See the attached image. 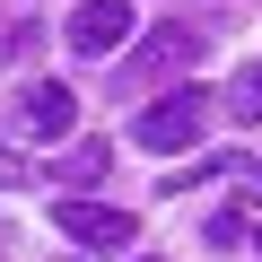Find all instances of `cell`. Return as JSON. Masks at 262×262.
I'll return each instance as SVG.
<instances>
[{
	"label": "cell",
	"mask_w": 262,
	"mask_h": 262,
	"mask_svg": "<svg viewBox=\"0 0 262 262\" xmlns=\"http://www.w3.org/2000/svg\"><path fill=\"white\" fill-rule=\"evenodd\" d=\"M210 114H219V96L192 79V88H166L140 122H131V140L140 149H158V158H175V149H201V131H210Z\"/></svg>",
	"instance_id": "obj_1"
},
{
	"label": "cell",
	"mask_w": 262,
	"mask_h": 262,
	"mask_svg": "<svg viewBox=\"0 0 262 262\" xmlns=\"http://www.w3.org/2000/svg\"><path fill=\"white\" fill-rule=\"evenodd\" d=\"M9 131H18V140H70V131H79V96L61 79H27L18 105H9Z\"/></svg>",
	"instance_id": "obj_2"
},
{
	"label": "cell",
	"mask_w": 262,
	"mask_h": 262,
	"mask_svg": "<svg viewBox=\"0 0 262 262\" xmlns=\"http://www.w3.org/2000/svg\"><path fill=\"white\" fill-rule=\"evenodd\" d=\"M192 61H201V35L192 27H149V44L114 70V88H158V79H184Z\"/></svg>",
	"instance_id": "obj_3"
},
{
	"label": "cell",
	"mask_w": 262,
	"mask_h": 262,
	"mask_svg": "<svg viewBox=\"0 0 262 262\" xmlns=\"http://www.w3.org/2000/svg\"><path fill=\"white\" fill-rule=\"evenodd\" d=\"M131 27H140V18H131V0H79L70 27H61V44H70V53H88V61H105Z\"/></svg>",
	"instance_id": "obj_4"
},
{
	"label": "cell",
	"mask_w": 262,
	"mask_h": 262,
	"mask_svg": "<svg viewBox=\"0 0 262 262\" xmlns=\"http://www.w3.org/2000/svg\"><path fill=\"white\" fill-rule=\"evenodd\" d=\"M53 227L70 236V245H140V219L131 210H105V201H53Z\"/></svg>",
	"instance_id": "obj_5"
},
{
	"label": "cell",
	"mask_w": 262,
	"mask_h": 262,
	"mask_svg": "<svg viewBox=\"0 0 262 262\" xmlns=\"http://www.w3.org/2000/svg\"><path fill=\"white\" fill-rule=\"evenodd\" d=\"M105 158H114L105 140H79V149H61V158H53V184H61V201H88V184L105 175Z\"/></svg>",
	"instance_id": "obj_6"
},
{
	"label": "cell",
	"mask_w": 262,
	"mask_h": 262,
	"mask_svg": "<svg viewBox=\"0 0 262 262\" xmlns=\"http://www.w3.org/2000/svg\"><path fill=\"white\" fill-rule=\"evenodd\" d=\"M219 114H236V122H262V61L227 79V96H219Z\"/></svg>",
	"instance_id": "obj_7"
},
{
	"label": "cell",
	"mask_w": 262,
	"mask_h": 262,
	"mask_svg": "<svg viewBox=\"0 0 262 262\" xmlns=\"http://www.w3.org/2000/svg\"><path fill=\"white\" fill-rule=\"evenodd\" d=\"M18 184H35V166H27V149H0V192H18Z\"/></svg>",
	"instance_id": "obj_8"
},
{
	"label": "cell",
	"mask_w": 262,
	"mask_h": 262,
	"mask_svg": "<svg viewBox=\"0 0 262 262\" xmlns=\"http://www.w3.org/2000/svg\"><path fill=\"white\" fill-rule=\"evenodd\" d=\"M27 44H35V27H0V61H18Z\"/></svg>",
	"instance_id": "obj_9"
},
{
	"label": "cell",
	"mask_w": 262,
	"mask_h": 262,
	"mask_svg": "<svg viewBox=\"0 0 262 262\" xmlns=\"http://www.w3.org/2000/svg\"><path fill=\"white\" fill-rule=\"evenodd\" d=\"M245 184H253V201H262V166H245Z\"/></svg>",
	"instance_id": "obj_10"
},
{
	"label": "cell",
	"mask_w": 262,
	"mask_h": 262,
	"mask_svg": "<svg viewBox=\"0 0 262 262\" xmlns=\"http://www.w3.org/2000/svg\"><path fill=\"white\" fill-rule=\"evenodd\" d=\"M0 245H9V227H0Z\"/></svg>",
	"instance_id": "obj_11"
},
{
	"label": "cell",
	"mask_w": 262,
	"mask_h": 262,
	"mask_svg": "<svg viewBox=\"0 0 262 262\" xmlns=\"http://www.w3.org/2000/svg\"><path fill=\"white\" fill-rule=\"evenodd\" d=\"M140 262H158V253H140Z\"/></svg>",
	"instance_id": "obj_12"
}]
</instances>
